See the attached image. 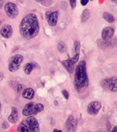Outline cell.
<instances>
[{"label": "cell", "instance_id": "6da1fadb", "mask_svg": "<svg viewBox=\"0 0 117 132\" xmlns=\"http://www.w3.org/2000/svg\"><path fill=\"white\" fill-rule=\"evenodd\" d=\"M19 32L27 39H32L38 35L39 31V21L34 14H28L23 18L19 24Z\"/></svg>", "mask_w": 117, "mask_h": 132}, {"label": "cell", "instance_id": "7a4b0ae2", "mask_svg": "<svg viewBox=\"0 0 117 132\" xmlns=\"http://www.w3.org/2000/svg\"><path fill=\"white\" fill-rule=\"evenodd\" d=\"M89 81L87 72L86 62L82 61L79 62L75 69L74 79V89L78 94H82L86 91L88 87Z\"/></svg>", "mask_w": 117, "mask_h": 132}, {"label": "cell", "instance_id": "3957f363", "mask_svg": "<svg viewBox=\"0 0 117 132\" xmlns=\"http://www.w3.org/2000/svg\"><path fill=\"white\" fill-rule=\"evenodd\" d=\"M24 57L21 55L17 54L11 57L8 62V70L11 72H17L19 69L23 62Z\"/></svg>", "mask_w": 117, "mask_h": 132}, {"label": "cell", "instance_id": "277c9868", "mask_svg": "<svg viewBox=\"0 0 117 132\" xmlns=\"http://www.w3.org/2000/svg\"><path fill=\"white\" fill-rule=\"evenodd\" d=\"M4 10L7 15L11 19H15L18 15V9L17 6L13 3H8L6 4Z\"/></svg>", "mask_w": 117, "mask_h": 132}, {"label": "cell", "instance_id": "5b68a950", "mask_svg": "<svg viewBox=\"0 0 117 132\" xmlns=\"http://www.w3.org/2000/svg\"><path fill=\"white\" fill-rule=\"evenodd\" d=\"M78 121L73 116H70L67 119L65 123L66 132H76Z\"/></svg>", "mask_w": 117, "mask_h": 132}, {"label": "cell", "instance_id": "8992f818", "mask_svg": "<svg viewBox=\"0 0 117 132\" xmlns=\"http://www.w3.org/2000/svg\"><path fill=\"white\" fill-rule=\"evenodd\" d=\"M101 106V104L99 101H94L91 102L87 107V113L91 116H96L100 111Z\"/></svg>", "mask_w": 117, "mask_h": 132}, {"label": "cell", "instance_id": "52a82bcc", "mask_svg": "<svg viewBox=\"0 0 117 132\" xmlns=\"http://www.w3.org/2000/svg\"><path fill=\"white\" fill-rule=\"evenodd\" d=\"M25 120L27 122L31 132H39V125L37 119L33 116H30L28 117Z\"/></svg>", "mask_w": 117, "mask_h": 132}, {"label": "cell", "instance_id": "ba28073f", "mask_svg": "<svg viewBox=\"0 0 117 132\" xmlns=\"http://www.w3.org/2000/svg\"><path fill=\"white\" fill-rule=\"evenodd\" d=\"M45 18L49 26L54 27L56 26L58 21V12L57 11H47L45 14Z\"/></svg>", "mask_w": 117, "mask_h": 132}, {"label": "cell", "instance_id": "9c48e42d", "mask_svg": "<svg viewBox=\"0 0 117 132\" xmlns=\"http://www.w3.org/2000/svg\"><path fill=\"white\" fill-rule=\"evenodd\" d=\"M35 103L30 102V103L27 104L24 106V109L22 111V113L25 116H30L37 115L35 111Z\"/></svg>", "mask_w": 117, "mask_h": 132}, {"label": "cell", "instance_id": "30bf717a", "mask_svg": "<svg viewBox=\"0 0 117 132\" xmlns=\"http://www.w3.org/2000/svg\"><path fill=\"white\" fill-rule=\"evenodd\" d=\"M114 34V29L111 27H105L102 31L101 37L104 40H108L112 37Z\"/></svg>", "mask_w": 117, "mask_h": 132}, {"label": "cell", "instance_id": "8fae6325", "mask_svg": "<svg viewBox=\"0 0 117 132\" xmlns=\"http://www.w3.org/2000/svg\"><path fill=\"white\" fill-rule=\"evenodd\" d=\"M13 28L9 24H4L1 29L0 33L2 36L5 39H9L13 35Z\"/></svg>", "mask_w": 117, "mask_h": 132}, {"label": "cell", "instance_id": "7c38bea8", "mask_svg": "<svg viewBox=\"0 0 117 132\" xmlns=\"http://www.w3.org/2000/svg\"><path fill=\"white\" fill-rule=\"evenodd\" d=\"M18 119V109L15 107H13L11 109V113L8 116V120L9 123L15 124L17 122Z\"/></svg>", "mask_w": 117, "mask_h": 132}, {"label": "cell", "instance_id": "4fadbf2b", "mask_svg": "<svg viewBox=\"0 0 117 132\" xmlns=\"http://www.w3.org/2000/svg\"><path fill=\"white\" fill-rule=\"evenodd\" d=\"M61 64L64 67V68L69 73H72L74 71V65L72 62L71 59H67L61 62Z\"/></svg>", "mask_w": 117, "mask_h": 132}, {"label": "cell", "instance_id": "5bb4252c", "mask_svg": "<svg viewBox=\"0 0 117 132\" xmlns=\"http://www.w3.org/2000/svg\"><path fill=\"white\" fill-rule=\"evenodd\" d=\"M35 95V91L31 88H28L23 90L22 96L23 98L27 100H32L34 98Z\"/></svg>", "mask_w": 117, "mask_h": 132}, {"label": "cell", "instance_id": "9a60e30c", "mask_svg": "<svg viewBox=\"0 0 117 132\" xmlns=\"http://www.w3.org/2000/svg\"><path fill=\"white\" fill-rule=\"evenodd\" d=\"M38 67L39 65H38V64L35 62L28 63L24 67V71L27 75H29L34 69L38 68Z\"/></svg>", "mask_w": 117, "mask_h": 132}, {"label": "cell", "instance_id": "2e32d148", "mask_svg": "<svg viewBox=\"0 0 117 132\" xmlns=\"http://www.w3.org/2000/svg\"><path fill=\"white\" fill-rule=\"evenodd\" d=\"M108 88L111 92L117 91V77H113L109 79Z\"/></svg>", "mask_w": 117, "mask_h": 132}, {"label": "cell", "instance_id": "e0dca14e", "mask_svg": "<svg viewBox=\"0 0 117 132\" xmlns=\"http://www.w3.org/2000/svg\"><path fill=\"white\" fill-rule=\"evenodd\" d=\"M17 132H31L26 120H23L19 123Z\"/></svg>", "mask_w": 117, "mask_h": 132}, {"label": "cell", "instance_id": "ac0fdd59", "mask_svg": "<svg viewBox=\"0 0 117 132\" xmlns=\"http://www.w3.org/2000/svg\"><path fill=\"white\" fill-rule=\"evenodd\" d=\"M102 17L105 20L110 23H114L115 21V19L111 14L108 13V12H104L102 14Z\"/></svg>", "mask_w": 117, "mask_h": 132}, {"label": "cell", "instance_id": "d6986e66", "mask_svg": "<svg viewBox=\"0 0 117 132\" xmlns=\"http://www.w3.org/2000/svg\"><path fill=\"white\" fill-rule=\"evenodd\" d=\"M90 11H89L88 9H85L84 10L82 11V13L81 16V20L82 23H85V22H87V20L89 19V18H90Z\"/></svg>", "mask_w": 117, "mask_h": 132}, {"label": "cell", "instance_id": "ffe728a7", "mask_svg": "<svg viewBox=\"0 0 117 132\" xmlns=\"http://www.w3.org/2000/svg\"><path fill=\"white\" fill-rule=\"evenodd\" d=\"M58 50L60 53H64L67 51V45L64 42H60L58 45Z\"/></svg>", "mask_w": 117, "mask_h": 132}, {"label": "cell", "instance_id": "44dd1931", "mask_svg": "<svg viewBox=\"0 0 117 132\" xmlns=\"http://www.w3.org/2000/svg\"><path fill=\"white\" fill-rule=\"evenodd\" d=\"M81 48V44L78 40H75L74 44V49H73V52H74V55L77 53H80Z\"/></svg>", "mask_w": 117, "mask_h": 132}, {"label": "cell", "instance_id": "7402d4cb", "mask_svg": "<svg viewBox=\"0 0 117 132\" xmlns=\"http://www.w3.org/2000/svg\"><path fill=\"white\" fill-rule=\"evenodd\" d=\"M37 3L41 4V5L45 7H48L52 4L53 0H35Z\"/></svg>", "mask_w": 117, "mask_h": 132}, {"label": "cell", "instance_id": "603a6c76", "mask_svg": "<svg viewBox=\"0 0 117 132\" xmlns=\"http://www.w3.org/2000/svg\"><path fill=\"white\" fill-rule=\"evenodd\" d=\"M44 109V106L42 103H38L35 104V111L37 114L42 111Z\"/></svg>", "mask_w": 117, "mask_h": 132}, {"label": "cell", "instance_id": "cb8c5ba5", "mask_svg": "<svg viewBox=\"0 0 117 132\" xmlns=\"http://www.w3.org/2000/svg\"><path fill=\"white\" fill-rule=\"evenodd\" d=\"M108 78H105L104 79H102V81H101V86L105 89L107 88H108Z\"/></svg>", "mask_w": 117, "mask_h": 132}, {"label": "cell", "instance_id": "d4e9b609", "mask_svg": "<svg viewBox=\"0 0 117 132\" xmlns=\"http://www.w3.org/2000/svg\"><path fill=\"white\" fill-rule=\"evenodd\" d=\"M79 57H80V53H77L74 55V57H72V58L71 59V61H72V62L74 63V65H75V64H76V63H77V62H78L79 60Z\"/></svg>", "mask_w": 117, "mask_h": 132}, {"label": "cell", "instance_id": "484cf974", "mask_svg": "<svg viewBox=\"0 0 117 132\" xmlns=\"http://www.w3.org/2000/svg\"><path fill=\"white\" fill-rule=\"evenodd\" d=\"M2 127L4 129H7L9 127V123L7 121H4L3 124H2Z\"/></svg>", "mask_w": 117, "mask_h": 132}, {"label": "cell", "instance_id": "4316f807", "mask_svg": "<svg viewBox=\"0 0 117 132\" xmlns=\"http://www.w3.org/2000/svg\"><path fill=\"white\" fill-rule=\"evenodd\" d=\"M69 3L71 8L74 9L77 5V0H69Z\"/></svg>", "mask_w": 117, "mask_h": 132}, {"label": "cell", "instance_id": "83f0119b", "mask_svg": "<svg viewBox=\"0 0 117 132\" xmlns=\"http://www.w3.org/2000/svg\"><path fill=\"white\" fill-rule=\"evenodd\" d=\"M62 93L63 95H64V97L66 99V100H68V98H69V93H68V92L67 91V90L64 89L62 91Z\"/></svg>", "mask_w": 117, "mask_h": 132}, {"label": "cell", "instance_id": "f1b7e54d", "mask_svg": "<svg viewBox=\"0 0 117 132\" xmlns=\"http://www.w3.org/2000/svg\"><path fill=\"white\" fill-rule=\"evenodd\" d=\"M22 89H23V85L21 84H18L16 87V91L17 93H20Z\"/></svg>", "mask_w": 117, "mask_h": 132}, {"label": "cell", "instance_id": "f546056e", "mask_svg": "<svg viewBox=\"0 0 117 132\" xmlns=\"http://www.w3.org/2000/svg\"><path fill=\"white\" fill-rule=\"evenodd\" d=\"M88 1L89 0H81V4H82V5L85 6L88 3Z\"/></svg>", "mask_w": 117, "mask_h": 132}, {"label": "cell", "instance_id": "4dcf8cb0", "mask_svg": "<svg viewBox=\"0 0 117 132\" xmlns=\"http://www.w3.org/2000/svg\"><path fill=\"white\" fill-rule=\"evenodd\" d=\"M4 78V73L1 72H0V82H1L2 80Z\"/></svg>", "mask_w": 117, "mask_h": 132}, {"label": "cell", "instance_id": "1f68e13d", "mask_svg": "<svg viewBox=\"0 0 117 132\" xmlns=\"http://www.w3.org/2000/svg\"><path fill=\"white\" fill-rule=\"evenodd\" d=\"M111 132H117V125L113 128L112 131Z\"/></svg>", "mask_w": 117, "mask_h": 132}, {"label": "cell", "instance_id": "d6a6232c", "mask_svg": "<svg viewBox=\"0 0 117 132\" xmlns=\"http://www.w3.org/2000/svg\"><path fill=\"white\" fill-rule=\"evenodd\" d=\"M3 3H4V0H0V9L3 7Z\"/></svg>", "mask_w": 117, "mask_h": 132}, {"label": "cell", "instance_id": "836d02e7", "mask_svg": "<svg viewBox=\"0 0 117 132\" xmlns=\"http://www.w3.org/2000/svg\"><path fill=\"white\" fill-rule=\"evenodd\" d=\"M111 1L113 2V3L117 4V0H111Z\"/></svg>", "mask_w": 117, "mask_h": 132}, {"label": "cell", "instance_id": "e575fe53", "mask_svg": "<svg viewBox=\"0 0 117 132\" xmlns=\"http://www.w3.org/2000/svg\"><path fill=\"white\" fill-rule=\"evenodd\" d=\"M58 130H57V129H54L53 132H58Z\"/></svg>", "mask_w": 117, "mask_h": 132}, {"label": "cell", "instance_id": "d590c367", "mask_svg": "<svg viewBox=\"0 0 117 132\" xmlns=\"http://www.w3.org/2000/svg\"><path fill=\"white\" fill-rule=\"evenodd\" d=\"M1 101H0V110H1Z\"/></svg>", "mask_w": 117, "mask_h": 132}, {"label": "cell", "instance_id": "8d00e7d4", "mask_svg": "<svg viewBox=\"0 0 117 132\" xmlns=\"http://www.w3.org/2000/svg\"><path fill=\"white\" fill-rule=\"evenodd\" d=\"M1 23H2L1 21H0V26H1Z\"/></svg>", "mask_w": 117, "mask_h": 132}, {"label": "cell", "instance_id": "74e56055", "mask_svg": "<svg viewBox=\"0 0 117 132\" xmlns=\"http://www.w3.org/2000/svg\"><path fill=\"white\" fill-rule=\"evenodd\" d=\"M58 132H62V130H58Z\"/></svg>", "mask_w": 117, "mask_h": 132}, {"label": "cell", "instance_id": "f35d334b", "mask_svg": "<svg viewBox=\"0 0 117 132\" xmlns=\"http://www.w3.org/2000/svg\"><path fill=\"white\" fill-rule=\"evenodd\" d=\"M90 1H93V0H90Z\"/></svg>", "mask_w": 117, "mask_h": 132}, {"label": "cell", "instance_id": "ab89813d", "mask_svg": "<svg viewBox=\"0 0 117 132\" xmlns=\"http://www.w3.org/2000/svg\"><path fill=\"white\" fill-rule=\"evenodd\" d=\"M0 130H1V128H0Z\"/></svg>", "mask_w": 117, "mask_h": 132}, {"label": "cell", "instance_id": "60d3db41", "mask_svg": "<svg viewBox=\"0 0 117 132\" xmlns=\"http://www.w3.org/2000/svg\"><path fill=\"white\" fill-rule=\"evenodd\" d=\"M88 132H91V131H88Z\"/></svg>", "mask_w": 117, "mask_h": 132}]
</instances>
